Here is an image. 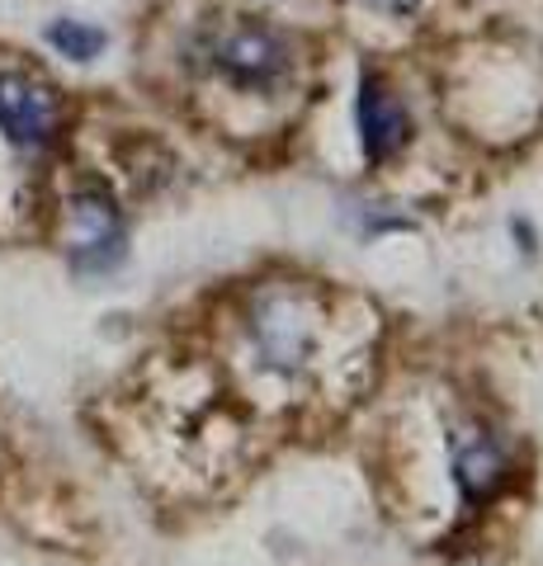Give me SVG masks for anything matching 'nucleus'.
Segmentation results:
<instances>
[{
    "instance_id": "obj_1",
    "label": "nucleus",
    "mask_w": 543,
    "mask_h": 566,
    "mask_svg": "<svg viewBox=\"0 0 543 566\" xmlns=\"http://www.w3.org/2000/svg\"><path fill=\"white\" fill-rule=\"evenodd\" d=\"M251 335L255 349L274 374H297L312 364L322 340V312L303 289H284L270 283L251 297Z\"/></svg>"
},
{
    "instance_id": "obj_2",
    "label": "nucleus",
    "mask_w": 543,
    "mask_h": 566,
    "mask_svg": "<svg viewBox=\"0 0 543 566\" xmlns=\"http://www.w3.org/2000/svg\"><path fill=\"white\" fill-rule=\"evenodd\" d=\"M208 66L237 91H274L289 76V43L270 24H232L208 39Z\"/></svg>"
},
{
    "instance_id": "obj_3",
    "label": "nucleus",
    "mask_w": 543,
    "mask_h": 566,
    "mask_svg": "<svg viewBox=\"0 0 543 566\" xmlns=\"http://www.w3.org/2000/svg\"><path fill=\"white\" fill-rule=\"evenodd\" d=\"M66 104L58 85L33 71H0V137L14 151H48L62 137Z\"/></svg>"
},
{
    "instance_id": "obj_4",
    "label": "nucleus",
    "mask_w": 543,
    "mask_h": 566,
    "mask_svg": "<svg viewBox=\"0 0 543 566\" xmlns=\"http://www.w3.org/2000/svg\"><path fill=\"white\" fill-rule=\"evenodd\" d=\"M128 255V222L124 208L114 203L109 189L85 185L72 199V241H66V260L76 274H109L114 264Z\"/></svg>"
},
{
    "instance_id": "obj_5",
    "label": "nucleus",
    "mask_w": 543,
    "mask_h": 566,
    "mask_svg": "<svg viewBox=\"0 0 543 566\" xmlns=\"http://www.w3.org/2000/svg\"><path fill=\"white\" fill-rule=\"evenodd\" d=\"M449 453H453V482H459V495L468 510H487L511 486V453L487 430L449 434Z\"/></svg>"
},
{
    "instance_id": "obj_6",
    "label": "nucleus",
    "mask_w": 543,
    "mask_h": 566,
    "mask_svg": "<svg viewBox=\"0 0 543 566\" xmlns=\"http://www.w3.org/2000/svg\"><path fill=\"white\" fill-rule=\"evenodd\" d=\"M355 114H359V147H364V161L383 166V161H393V156L407 147L411 118H407L401 99L393 95V85L383 81L378 71H364Z\"/></svg>"
},
{
    "instance_id": "obj_7",
    "label": "nucleus",
    "mask_w": 543,
    "mask_h": 566,
    "mask_svg": "<svg viewBox=\"0 0 543 566\" xmlns=\"http://www.w3.org/2000/svg\"><path fill=\"white\" fill-rule=\"evenodd\" d=\"M43 39L52 52H62L66 62H95L104 48H109V33L100 24H85V20H72V14H62V20H52L43 29Z\"/></svg>"
},
{
    "instance_id": "obj_8",
    "label": "nucleus",
    "mask_w": 543,
    "mask_h": 566,
    "mask_svg": "<svg viewBox=\"0 0 543 566\" xmlns=\"http://www.w3.org/2000/svg\"><path fill=\"white\" fill-rule=\"evenodd\" d=\"M374 6H383L388 14H411V10L420 6V0H374Z\"/></svg>"
}]
</instances>
